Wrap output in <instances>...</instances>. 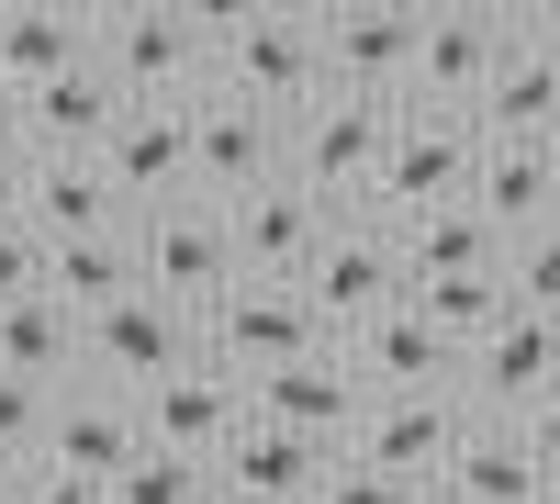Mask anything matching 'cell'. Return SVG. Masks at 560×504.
<instances>
[{"instance_id": "cell-1", "label": "cell", "mask_w": 560, "mask_h": 504, "mask_svg": "<svg viewBox=\"0 0 560 504\" xmlns=\"http://www.w3.org/2000/svg\"><path fill=\"white\" fill-rule=\"evenodd\" d=\"M213 90L258 113H314L325 102V12H213Z\"/></svg>"}, {"instance_id": "cell-2", "label": "cell", "mask_w": 560, "mask_h": 504, "mask_svg": "<svg viewBox=\"0 0 560 504\" xmlns=\"http://www.w3.org/2000/svg\"><path fill=\"white\" fill-rule=\"evenodd\" d=\"M90 68L124 102H191L213 90V12H90Z\"/></svg>"}, {"instance_id": "cell-3", "label": "cell", "mask_w": 560, "mask_h": 504, "mask_svg": "<svg viewBox=\"0 0 560 504\" xmlns=\"http://www.w3.org/2000/svg\"><path fill=\"white\" fill-rule=\"evenodd\" d=\"M393 124H404V102H348V90H325L314 113H292L280 179H292V191H314L325 213H359L370 179H382V157H393Z\"/></svg>"}, {"instance_id": "cell-4", "label": "cell", "mask_w": 560, "mask_h": 504, "mask_svg": "<svg viewBox=\"0 0 560 504\" xmlns=\"http://www.w3.org/2000/svg\"><path fill=\"white\" fill-rule=\"evenodd\" d=\"M135 281H147L168 314H202L236 292V236H224V202H202V191H179V202H158V213H135Z\"/></svg>"}, {"instance_id": "cell-5", "label": "cell", "mask_w": 560, "mask_h": 504, "mask_svg": "<svg viewBox=\"0 0 560 504\" xmlns=\"http://www.w3.org/2000/svg\"><path fill=\"white\" fill-rule=\"evenodd\" d=\"M292 292L314 303L325 348L370 337V326H382V314H404V247H393V224H370V213H337V236L314 247V269H303Z\"/></svg>"}, {"instance_id": "cell-6", "label": "cell", "mask_w": 560, "mask_h": 504, "mask_svg": "<svg viewBox=\"0 0 560 504\" xmlns=\"http://www.w3.org/2000/svg\"><path fill=\"white\" fill-rule=\"evenodd\" d=\"M471 168H482V124L471 113H404L393 124V157L370 179V224H415V213H448L471 202Z\"/></svg>"}, {"instance_id": "cell-7", "label": "cell", "mask_w": 560, "mask_h": 504, "mask_svg": "<svg viewBox=\"0 0 560 504\" xmlns=\"http://www.w3.org/2000/svg\"><path fill=\"white\" fill-rule=\"evenodd\" d=\"M191 348L213 359L224 382H269V371H292V359H314L325 326H314V303H303L292 281H236V292L191 326Z\"/></svg>"}, {"instance_id": "cell-8", "label": "cell", "mask_w": 560, "mask_h": 504, "mask_svg": "<svg viewBox=\"0 0 560 504\" xmlns=\"http://www.w3.org/2000/svg\"><path fill=\"white\" fill-rule=\"evenodd\" d=\"M280 146H292V124L236 102V90H191V191L202 202H247L280 179Z\"/></svg>"}, {"instance_id": "cell-9", "label": "cell", "mask_w": 560, "mask_h": 504, "mask_svg": "<svg viewBox=\"0 0 560 504\" xmlns=\"http://www.w3.org/2000/svg\"><path fill=\"white\" fill-rule=\"evenodd\" d=\"M482 415L459 392H382L359 415V437H348V460H370V471H393V482H448V460H459V437H471Z\"/></svg>"}, {"instance_id": "cell-10", "label": "cell", "mask_w": 560, "mask_h": 504, "mask_svg": "<svg viewBox=\"0 0 560 504\" xmlns=\"http://www.w3.org/2000/svg\"><path fill=\"white\" fill-rule=\"evenodd\" d=\"M549 392H560V326L549 314H504V326L459 359V403H471L482 426H527Z\"/></svg>"}, {"instance_id": "cell-11", "label": "cell", "mask_w": 560, "mask_h": 504, "mask_svg": "<svg viewBox=\"0 0 560 504\" xmlns=\"http://www.w3.org/2000/svg\"><path fill=\"white\" fill-rule=\"evenodd\" d=\"M482 146H560V23H516L504 12V68L471 102Z\"/></svg>"}, {"instance_id": "cell-12", "label": "cell", "mask_w": 560, "mask_h": 504, "mask_svg": "<svg viewBox=\"0 0 560 504\" xmlns=\"http://www.w3.org/2000/svg\"><path fill=\"white\" fill-rule=\"evenodd\" d=\"M179 359H202L191 314H168L158 292H135V303H113V314L79 326V382H102V392H147V382L179 371Z\"/></svg>"}, {"instance_id": "cell-13", "label": "cell", "mask_w": 560, "mask_h": 504, "mask_svg": "<svg viewBox=\"0 0 560 504\" xmlns=\"http://www.w3.org/2000/svg\"><path fill=\"white\" fill-rule=\"evenodd\" d=\"M135 426H147V448H168V460H224V437L247 426V382H224L213 359H179L168 382L135 392Z\"/></svg>"}, {"instance_id": "cell-14", "label": "cell", "mask_w": 560, "mask_h": 504, "mask_svg": "<svg viewBox=\"0 0 560 504\" xmlns=\"http://www.w3.org/2000/svg\"><path fill=\"white\" fill-rule=\"evenodd\" d=\"M504 68V12H427L415 23V79L404 113H471Z\"/></svg>"}, {"instance_id": "cell-15", "label": "cell", "mask_w": 560, "mask_h": 504, "mask_svg": "<svg viewBox=\"0 0 560 504\" xmlns=\"http://www.w3.org/2000/svg\"><path fill=\"white\" fill-rule=\"evenodd\" d=\"M247 415H258V426H292V437H314V448H348L359 415H370V382L348 371L337 348H314V359H292V371L247 382Z\"/></svg>"}, {"instance_id": "cell-16", "label": "cell", "mask_w": 560, "mask_h": 504, "mask_svg": "<svg viewBox=\"0 0 560 504\" xmlns=\"http://www.w3.org/2000/svg\"><path fill=\"white\" fill-rule=\"evenodd\" d=\"M224 236H236V281H303L314 247L337 236V213L314 191H292V179H269V191L224 202Z\"/></svg>"}, {"instance_id": "cell-17", "label": "cell", "mask_w": 560, "mask_h": 504, "mask_svg": "<svg viewBox=\"0 0 560 504\" xmlns=\"http://www.w3.org/2000/svg\"><path fill=\"white\" fill-rule=\"evenodd\" d=\"M102 179L124 191V213H158L191 191V102H124L113 146H102Z\"/></svg>"}, {"instance_id": "cell-18", "label": "cell", "mask_w": 560, "mask_h": 504, "mask_svg": "<svg viewBox=\"0 0 560 504\" xmlns=\"http://www.w3.org/2000/svg\"><path fill=\"white\" fill-rule=\"evenodd\" d=\"M337 460H348V448H314L292 426H258L247 415L236 437H224V460H213V504H314Z\"/></svg>"}, {"instance_id": "cell-19", "label": "cell", "mask_w": 560, "mask_h": 504, "mask_svg": "<svg viewBox=\"0 0 560 504\" xmlns=\"http://www.w3.org/2000/svg\"><path fill=\"white\" fill-rule=\"evenodd\" d=\"M135 448H147V426H135V392H102V382H68L57 415H45V448L34 471H68V482H113Z\"/></svg>"}, {"instance_id": "cell-20", "label": "cell", "mask_w": 560, "mask_h": 504, "mask_svg": "<svg viewBox=\"0 0 560 504\" xmlns=\"http://www.w3.org/2000/svg\"><path fill=\"white\" fill-rule=\"evenodd\" d=\"M415 23L427 12H325V90H348V102H404Z\"/></svg>"}, {"instance_id": "cell-21", "label": "cell", "mask_w": 560, "mask_h": 504, "mask_svg": "<svg viewBox=\"0 0 560 504\" xmlns=\"http://www.w3.org/2000/svg\"><path fill=\"white\" fill-rule=\"evenodd\" d=\"M12 124H23V146H34V157H102V146H113V124H124V90H113L102 68H68V79L23 90Z\"/></svg>"}, {"instance_id": "cell-22", "label": "cell", "mask_w": 560, "mask_h": 504, "mask_svg": "<svg viewBox=\"0 0 560 504\" xmlns=\"http://www.w3.org/2000/svg\"><path fill=\"white\" fill-rule=\"evenodd\" d=\"M23 224H34L45 247L135 236V213H124V191L102 179V157H34V179H23Z\"/></svg>"}, {"instance_id": "cell-23", "label": "cell", "mask_w": 560, "mask_h": 504, "mask_svg": "<svg viewBox=\"0 0 560 504\" xmlns=\"http://www.w3.org/2000/svg\"><path fill=\"white\" fill-rule=\"evenodd\" d=\"M337 359L370 382V403H382V392H459V359H471V348H448V337L427 326V314L404 303V314H382L370 337H348Z\"/></svg>"}, {"instance_id": "cell-24", "label": "cell", "mask_w": 560, "mask_h": 504, "mask_svg": "<svg viewBox=\"0 0 560 504\" xmlns=\"http://www.w3.org/2000/svg\"><path fill=\"white\" fill-rule=\"evenodd\" d=\"M471 213L504 247H527L538 224H560V146H482L471 168Z\"/></svg>"}, {"instance_id": "cell-25", "label": "cell", "mask_w": 560, "mask_h": 504, "mask_svg": "<svg viewBox=\"0 0 560 504\" xmlns=\"http://www.w3.org/2000/svg\"><path fill=\"white\" fill-rule=\"evenodd\" d=\"M90 68V12H57V0H12L0 12V102H23V90Z\"/></svg>"}, {"instance_id": "cell-26", "label": "cell", "mask_w": 560, "mask_h": 504, "mask_svg": "<svg viewBox=\"0 0 560 504\" xmlns=\"http://www.w3.org/2000/svg\"><path fill=\"white\" fill-rule=\"evenodd\" d=\"M393 247H404V292H415V281H493V269H504V236H493L471 202L393 224Z\"/></svg>"}, {"instance_id": "cell-27", "label": "cell", "mask_w": 560, "mask_h": 504, "mask_svg": "<svg viewBox=\"0 0 560 504\" xmlns=\"http://www.w3.org/2000/svg\"><path fill=\"white\" fill-rule=\"evenodd\" d=\"M147 281H135V236H79V247H45V303H68L79 326L90 314L135 303Z\"/></svg>"}, {"instance_id": "cell-28", "label": "cell", "mask_w": 560, "mask_h": 504, "mask_svg": "<svg viewBox=\"0 0 560 504\" xmlns=\"http://www.w3.org/2000/svg\"><path fill=\"white\" fill-rule=\"evenodd\" d=\"M0 371L68 392V382H79V314L45 303V292H34V303H0Z\"/></svg>"}, {"instance_id": "cell-29", "label": "cell", "mask_w": 560, "mask_h": 504, "mask_svg": "<svg viewBox=\"0 0 560 504\" xmlns=\"http://www.w3.org/2000/svg\"><path fill=\"white\" fill-rule=\"evenodd\" d=\"M438 493H459V504H549V482H538V460H527L516 426H471Z\"/></svg>"}, {"instance_id": "cell-30", "label": "cell", "mask_w": 560, "mask_h": 504, "mask_svg": "<svg viewBox=\"0 0 560 504\" xmlns=\"http://www.w3.org/2000/svg\"><path fill=\"white\" fill-rule=\"evenodd\" d=\"M404 303L427 314V326H438L448 348H482V337L504 326V314H516V292H504V269H493V281H415Z\"/></svg>"}, {"instance_id": "cell-31", "label": "cell", "mask_w": 560, "mask_h": 504, "mask_svg": "<svg viewBox=\"0 0 560 504\" xmlns=\"http://www.w3.org/2000/svg\"><path fill=\"white\" fill-rule=\"evenodd\" d=\"M102 493H113V504H213V471H202V460H168V448H135Z\"/></svg>"}, {"instance_id": "cell-32", "label": "cell", "mask_w": 560, "mask_h": 504, "mask_svg": "<svg viewBox=\"0 0 560 504\" xmlns=\"http://www.w3.org/2000/svg\"><path fill=\"white\" fill-rule=\"evenodd\" d=\"M504 292H516V314H549L560 326V224H538L527 247H504Z\"/></svg>"}, {"instance_id": "cell-33", "label": "cell", "mask_w": 560, "mask_h": 504, "mask_svg": "<svg viewBox=\"0 0 560 504\" xmlns=\"http://www.w3.org/2000/svg\"><path fill=\"white\" fill-rule=\"evenodd\" d=\"M45 415H57V392L0 371V448H12V460H34V448H45Z\"/></svg>"}, {"instance_id": "cell-34", "label": "cell", "mask_w": 560, "mask_h": 504, "mask_svg": "<svg viewBox=\"0 0 560 504\" xmlns=\"http://www.w3.org/2000/svg\"><path fill=\"white\" fill-rule=\"evenodd\" d=\"M34 292H45V236L12 202V213H0V303H34Z\"/></svg>"}, {"instance_id": "cell-35", "label": "cell", "mask_w": 560, "mask_h": 504, "mask_svg": "<svg viewBox=\"0 0 560 504\" xmlns=\"http://www.w3.org/2000/svg\"><path fill=\"white\" fill-rule=\"evenodd\" d=\"M314 504H427V482H393V471H370V460H337Z\"/></svg>"}, {"instance_id": "cell-36", "label": "cell", "mask_w": 560, "mask_h": 504, "mask_svg": "<svg viewBox=\"0 0 560 504\" xmlns=\"http://www.w3.org/2000/svg\"><path fill=\"white\" fill-rule=\"evenodd\" d=\"M516 437H527V460H538V482H549V493H560V392H549V403H538V415H527V426H516Z\"/></svg>"}, {"instance_id": "cell-37", "label": "cell", "mask_w": 560, "mask_h": 504, "mask_svg": "<svg viewBox=\"0 0 560 504\" xmlns=\"http://www.w3.org/2000/svg\"><path fill=\"white\" fill-rule=\"evenodd\" d=\"M23 179H34V146H23V124H12V102H0V213L23 202Z\"/></svg>"}, {"instance_id": "cell-38", "label": "cell", "mask_w": 560, "mask_h": 504, "mask_svg": "<svg viewBox=\"0 0 560 504\" xmlns=\"http://www.w3.org/2000/svg\"><path fill=\"white\" fill-rule=\"evenodd\" d=\"M23 504H113V493H102V482H68V471H34Z\"/></svg>"}, {"instance_id": "cell-39", "label": "cell", "mask_w": 560, "mask_h": 504, "mask_svg": "<svg viewBox=\"0 0 560 504\" xmlns=\"http://www.w3.org/2000/svg\"><path fill=\"white\" fill-rule=\"evenodd\" d=\"M23 482H34V460H12V448H0V504H23Z\"/></svg>"}, {"instance_id": "cell-40", "label": "cell", "mask_w": 560, "mask_h": 504, "mask_svg": "<svg viewBox=\"0 0 560 504\" xmlns=\"http://www.w3.org/2000/svg\"><path fill=\"white\" fill-rule=\"evenodd\" d=\"M427 504H459V493H427Z\"/></svg>"}, {"instance_id": "cell-41", "label": "cell", "mask_w": 560, "mask_h": 504, "mask_svg": "<svg viewBox=\"0 0 560 504\" xmlns=\"http://www.w3.org/2000/svg\"><path fill=\"white\" fill-rule=\"evenodd\" d=\"M549 504H560V493H549Z\"/></svg>"}]
</instances>
